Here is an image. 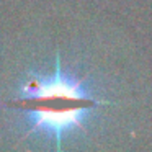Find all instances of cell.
Returning <instances> with one entry per match:
<instances>
[{"mask_svg":"<svg viewBox=\"0 0 152 152\" xmlns=\"http://www.w3.org/2000/svg\"><path fill=\"white\" fill-rule=\"evenodd\" d=\"M69 98V100H88L102 103L83 87L82 80L69 75L61 67L57 57L56 69L46 77H30L21 87H18V100H38V98Z\"/></svg>","mask_w":152,"mask_h":152,"instance_id":"1","label":"cell"},{"mask_svg":"<svg viewBox=\"0 0 152 152\" xmlns=\"http://www.w3.org/2000/svg\"><path fill=\"white\" fill-rule=\"evenodd\" d=\"M93 103L80 105L75 108L62 110H26V116L30 121L31 131H43L49 136H54L57 145L62 141L64 134L79 129L83 126L90 113L93 111Z\"/></svg>","mask_w":152,"mask_h":152,"instance_id":"2","label":"cell"}]
</instances>
